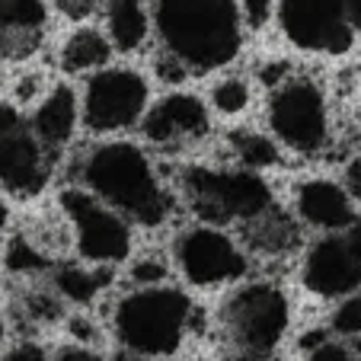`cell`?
<instances>
[{
	"instance_id": "1",
	"label": "cell",
	"mask_w": 361,
	"mask_h": 361,
	"mask_svg": "<svg viewBox=\"0 0 361 361\" xmlns=\"http://www.w3.org/2000/svg\"><path fill=\"white\" fill-rule=\"evenodd\" d=\"M154 29L189 71L224 68L243 45L237 0H154Z\"/></svg>"
},
{
	"instance_id": "2",
	"label": "cell",
	"mask_w": 361,
	"mask_h": 361,
	"mask_svg": "<svg viewBox=\"0 0 361 361\" xmlns=\"http://www.w3.org/2000/svg\"><path fill=\"white\" fill-rule=\"evenodd\" d=\"M80 179L96 198L112 204L128 221L144 227H157L170 214L160 176L137 144L106 141L83 157Z\"/></svg>"
},
{
	"instance_id": "3",
	"label": "cell",
	"mask_w": 361,
	"mask_h": 361,
	"mask_svg": "<svg viewBox=\"0 0 361 361\" xmlns=\"http://www.w3.org/2000/svg\"><path fill=\"white\" fill-rule=\"evenodd\" d=\"M192 320V300L179 288L147 285L125 294L112 310V329L122 348L147 358H166L185 339Z\"/></svg>"
},
{
	"instance_id": "4",
	"label": "cell",
	"mask_w": 361,
	"mask_h": 361,
	"mask_svg": "<svg viewBox=\"0 0 361 361\" xmlns=\"http://www.w3.org/2000/svg\"><path fill=\"white\" fill-rule=\"evenodd\" d=\"M192 208L208 224L259 221L272 212V189L256 170H189L183 179Z\"/></svg>"
},
{
	"instance_id": "5",
	"label": "cell",
	"mask_w": 361,
	"mask_h": 361,
	"mask_svg": "<svg viewBox=\"0 0 361 361\" xmlns=\"http://www.w3.org/2000/svg\"><path fill=\"white\" fill-rule=\"evenodd\" d=\"M61 208L77 237V252L90 266H116L131 252V227L122 212L90 189H64Z\"/></svg>"
},
{
	"instance_id": "6",
	"label": "cell",
	"mask_w": 361,
	"mask_h": 361,
	"mask_svg": "<svg viewBox=\"0 0 361 361\" xmlns=\"http://www.w3.org/2000/svg\"><path fill=\"white\" fill-rule=\"evenodd\" d=\"M150 87L144 74L131 68H102L93 71L83 87L80 116L93 135H116L137 125L147 112Z\"/></svg>"
},
{
	"instance_id": "7",
	"label": "cell",
	"mask_w": 361,
	"mask_h": 361,
	"mask_svg": "<svg viewBox=\"0 0 361 361\" xmlns=\"http://www.w3.org/2000/svg\"><path fill=\"white\" fill-rule=\"evenodd\" d=\"M269 128L285 147L317 154L329 141L326 96L307 77L285 80L269 99Z\"/></svg>"
},
{
	"instance_id": "8",
	"label": "cell",
	"mask_w": 361,
	"mask_h": 361,
	"mask_svg": "<svg viewBox=\"0 0 361 361\" xmlns=\"http://www.w3.org/2000/svg\"><path fill=\"white\" fill-rule=\"evenodd\" d=\"M227 333L233 336L243 352L250 355H266L281 342L291 320V307L279 285L269 281H256V285H243L224 310Z\"/></svg>"
},
{
	"instance_id": "9",
	"label": "cell",
	"mask_w": 361,
	"mask_h": 361,
	"mask_svg": "<svg viewBox=\"0 0 361 361\" xmlns=\"http://www.w3.org/2000/svg\"><path fill=\"white\" fill-rule=\"evenodd\" d=\"M176 266L189 285L218 288L233 285L250 272V259L231 233L214 224H195L179 233L176 240Z\"/></svg>"
},
{
	"instance_id": "10",
	"label": "cell",
	"mask_w": 361,
	"mask_h": 361,
	"mask_svg": "<svg viewBox=\"0 0 361 361\" xmlns=\"http://www.w3.org/2000/svg\"><path fill=\"white\" fill-rule=\"evenodd\" d=\"M48 183V147L13 102H0V185L13 195H35Z\"/></svg>"
},
{
	"instance_id": "11",
	"label": "cell",
	"mask_w": 361,
	"mask_h": 361,
	"mask_svg": "<svg viewBox=\"0 0 361 361\" xmlns=\"http://www.w3.org/2000/svg\"><path fill=\"white\" fill-rule=\"evenodd\" d=\"M279 23L288 42L304 51L345 55L355 29L345 16V0H281Z\"/></svg>"
},
{
	"instance_id": "12",
	"label": "cell",
	"mask_w": 361,
	"mask_h": 361,
	"mask_svg": "<svg viewBox=\"0 0 361 361\" xmlns=\"http://www.w3.org/2000/svg\"><path fill=\"white\" fill-rule=\"evenodd\" d=\"M208 109L204 102L192 93H170L160 102L147 106L141 118V131L150 144L157 147H176V144H189L208 135Z\"/></svg>"
},
{
	"instance_id": "13",
	"label": "cell",
	"mask_w": 361,
	"mask_h": 361,
	"mask_svg": "<svg viewBox=\"0 0 361 361\" xmlns=\"http://www.w3.org/2000/svg\"><path fill=\"white\" fill-rule=\"evenodd\" d=\"M304 288L320 298H345L361 288V262L352 256L345 237L326 233L310 246L304 259Z\"/></svg>"
},
{
	"instance_id": "14",
	"label": "cell",
	"mask_w": 361,
	"mask_h": 361,
	"mask_svg": "<svg viewBox=\"0 0 361 361\" xmlns=\"http://www.w3.org/2000/svg\"><path fill=\"white\" fill-rule=\"evenodd\" d=\"M294 208L304 224L317 227V231H345L355 224V204L352 195L333 179H307L298 185L294 195Z\"/></svg>"
},
{
	"instance_id": "15",
	"label": "cell",
	"mask_w": 361,
	"mask_h": 361,
	"mask_svg": "<svg viewBox=\"0 0 361 361\" xmlns=\"http://www.w3.org/2000/svg\"><path fill=\"white\" fill-rule=\"evenodd\" d=\"M48 20L45 0H0V55H26Z\"/></svg>"
},
{
	"instance_id": "16",
	"label": "cell",
	"mask_w": 361,
	"mask_h": 361,
	"mask_svg": "<svg viewBox=\"0 0 361 361\" xmlns=\"http://www.w3.org/2000/svg\"><path fill=\"white\" fill-rule=\"evenodd\" d=\"M77 116H80V109H77V93L68 83H58V87H51L42 96L39 109H35V116H32V128L48 150H55V147H64V144L74 137Z\"/></svg>"
},
{
	"instance_id": "17",
	"label": "cell",
	"mask_w": 361,
	"mask_h": 361,
	"mask_svg": "<svg viewBox=\"0 0 361 361\" xmlns=\"http://www.w3.org/2000/svg\"><path fill=\"white\" fill-rule=\"evenodd\" d=\"M106 35L118 51H137L150 35L147 0H106Z\"/></svg>"
},
{
	"instance_id": "18",
	"label": "cell",
	"mask_w": 361,
	"mask_h": 361,
	"mask_svg": "<svg viewBox=\"0 0 361 361\" xmlns=\"http://www.w3.org/2000/svg\"><path fill=\"white\" fill-rule=\"evenodd\" d=\"M112 39L99 29L80 26L68 35L61 45V68L64 74H87V71H102L112 58Z\"/></svg>"
},
{
	"instance_id": "19",
	"label": "cell",
	"mask_w": 361,
	"mask_h": 361,
	"mask_svg": "<svg viewBox=\"0 0 361 361\" xmlns=\"http://www.w3.org/2000/svg\"><path fill=\"white\" fill-rule=\"evenodd\" d=\"M109 285V272H102V266L96 269H80V266H64L55 272V288L64 300L71 304H93Z\"/></svg>"
},
{
	"instance_id": "20",
	"label": "cell",
	"mask_w": 361,
	"mask_h": 361,
	"mask_svg": "<svg viewBox=\"0 0 361 361\" xmlns=\"http://www.w3.org/2000/svg\"><path fill=\"white\" fill-rule=\"evenodd\" d=\"M233 150H237V160L246 170H266V166L279 164V147H275V141L266 135H256V131H243V135L233 141Z\"/></svg>"
},
{
	"instance_id": "21",
	"label": "cell",
	"mask_w": 361,
	"mask_h": 361,
	"mask_svg": "<svg viewBox=\"0 0 361 361\" xmlns=\"http://www.w3.org/2000/svg\"><path fill=\"white\" fill-rule=\"evenodd\" d=\"M252 99V90L243 77H224L212 87V106L221 112V116H240L246 112Z\"/></svg>"
},
{
	"instance_id": "22",
	"label": "cell",
	"mask_w": 361,
	"mask_h": 361,
	"mask_svg": "<svg viewBox=\"0 0 361 361\" xmlns=\"http://www.w3.org/2000/svg\"><path fill=\"white\" fill-rule=\"evenodd\" d=\"M48 262H51L48 259V250L32 243L29 237H16L7 250V266L13 272H42V269H48Z\"/></svg>"
},
{
	"instance_id": "23",
	"label": "cell",
	"mask_w": 361,
	"mask_h": 361,
	"mask_svg": "<svg viewBox=\"0 0 361 361\" xmlns=\"http://www.w3.org/2000/svg\"><path fill=\"white\" fill-rule=\"evenodd\" d=\"M336 336H361V294H345L339 307H336L333 320H329Z\"/></svg>"
},
{
	"instance_id": "24",
	"label": "cell",
	"mask_w": 361,
	"mask_h": 361,
	"mask_svg": "<svg viewBox=\"0 0 361 361\" xmlns=\"http://www.w3.org/2000/svg\"><path fill=\"white\" fill-rule=\"evenodd\" d=\"M166 262L160 259V256H154V252H147V256H141V259L131 266V281L135 285H141V288H147V285H160V281L166 279Z\"/></svg>"
},
{
	"instance_id": "25",
	"label": "cell",
	"mask_w": 361,
	"mask_h": 361,
	"mask_svg": "<svg viewBox=\"0 0 361 361\" xmlns=\"http://www.w3.org/2000/svg\"><path fill=\"white\" fill-rule=\"evenodd\" d=\"M275 13V0H240V16H243V26L250 29H266V23Z\"/></svg>"
},
{
	"instance_id": "26",
	"label": "cell",
	"mask_w": 361,
	"mask_h": 361,
	"mask_svg": "<svg viewBox=\"0 0 361 361\" xmlns=\"http://www.w3.org/2000/svg\"><path fill=\"white\" fill-rule=\"evenodd\" d=\"M307 361H358V358H355V352L348 345L326 336V339H320L317 345L307 348Z\"/></svg>"
},
{
	"instance_id": "27",
	"label": "cell",
	"mask_w": 361,
	"mask_h": 361,
	"mask_svg": "<svg viewBox=\"0 0 361 361\" xmlns=\"http://www.w3.org/2000/svg\"><path fill=\"white\" fill-rule=\"evenodd\" d=\"M99 4L102 0H58V10H61L68 20L80 23V20H87V16H93L96 10H99Z\"/></svg>"
},
{
	"instance_id": "28",
	"label": "cell",
	"mask_w": 361,
	"mask_h": 361,
	"mask_svg": "<svg viewBox=\"0 0 361 361\" xmlns=\"http://www.w3.org/2000/svg\"><path fill=\"white\" fill-rule=\"evenodd\" d=\"M55 361H102V355L93 345H87V342H74V345L58 348Z\"/></svg>"
},
{
	"instance_id": "29",
	"label": "cell",
	"mask_w": 361,
	"mask_h": 361,
	"mask_svg": "<svg viewBox=\"0 0 361 361\" xmlns=\"http://www.w3.org/2000/svg\"><path fill=\"white\" fill-rule=\"evenodd\" d=\"M4 361H48V355H45V348L35 345V342H20V345H13L4 355Z\"/></svg>"
},
{
	"instance_id": "30",
	"label": "cell",
	"mask_w": 361,
	"mask_h": 361,
	"mask_svg": "<svg viewBox=\"0 0 361 361\" xmlns=\"http://www.w3.org/2000/svg\"><path fill=\"white\" fill-rule=\"evenodd\" d=\"M93 329H96V326L87 320V317H74V320H71V336H74L77 342H87V345H90V342H96V333H93Z\"/></svg>"
},
{
	"instance_id": "31",
	"label": "cell",
	"mask_w": 361,
	"mask_h": 361,
	"mask_svg": "<svg viewBox=\"0 0 361 361\" xmlns=\"http://www.w3.org/2000/svg\"><path fill=\"white\" fill-rule=\"evenodd\" d=\"M345 243H348V250H352V256L361 262V221H355L352 227H345Z\"/></svg>"
},
{
	"instance_id": "32",
	"label": "cell",
	"mask_w": 361,
	"mask_h": 361,
	"mask_svg": "<svg viewBox=\"0 0 361 361\" xmlns=\"http://www.w3.org/2000/svg\"><path fill=\"white\" fill-rule=\"evenodd\" d=\"M345 16H348L355 32L361 35V0H345Z\"/></svg>"
},
{
	"instance_id": "33",
	"label": "cell",
	"mask_w": 361,
	"mask_h": 361,
	"mask_svg": "<svg viewBox=\"0 0 361 361\" xmlns=\"http://www.w3.org/2000/svg\"><path fill=\"white\" fill-rule=\"evenodd\" d=\"M112 361H154V358H147V355H141V352H131V348H118V352L112 355Z\"/></svg>"
},
{
	"instance_id": "34",
	"label": "cell",
	"mask_w": 361,
	"mask_h": 361,
	"mask_svg": "<svg viewBox=\"0 0 361 361\" xmlns=\"http://www.w3.org/2000/svg\"><path fill=\"white\" fill-rule=\"evenodd\" d=\"M348 185H352V192H358L361 195V160L348 166Z\"/></svg>"
},
{
	"instance_id": "35",
	"label": "cell",
	"mask_w": 361,
	"mask_h": 361,
	"mask_svg": "<svg viewBox=\"0 0 361 361\" xmlns=\"http://www.w3.org/2000/svg\"><path fill=\"white\" fill-rule=\"evenodd\" d=\"M7 227H10V204L4 202V198H0V240H4Z\"/></svg>"
},
{
	"instance_id": "36",
	"label": "cell",
	"mask_w": 361,
	"mask_h": 361,
	"mask_svg": "<svg viewBox=\"0 0 361 361\" xmlns=\"http://www.w3.org/2000/svg\"><path fill=\"white\" fill-rule=\"evenodd\" d=\"M7 339V323H4V317H0V342Z\"/></svg>"
}]
</instances>
